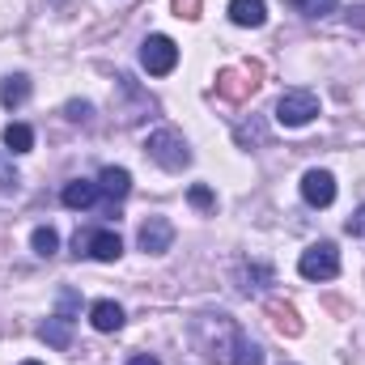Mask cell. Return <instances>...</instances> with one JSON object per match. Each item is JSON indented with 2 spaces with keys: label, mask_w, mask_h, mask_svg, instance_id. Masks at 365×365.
I'll list each match as a JSON object with an SVG mask.
<instances>
[{
  "label": "cell",
  "mask_w": 365,
  "mask_h": 365,
  "mask_svg": "<svg viewBox=\"0 0 365 365\" xmlns=\"http://www.w3.org/2000/svg\"><path fill=\"white\" fill-rule=\"evenodd\" d=\"M195 344L208 361L221 365H264V353L255 340L242 336V327L230 314H200L195 319Z\"/></svg>",
  "instance_id": "obj_1"
},
{
  "label": "cell",
  "mask_w": 365,
  "mask_h": 365,
  "mask_svg": "<svg viewBox=\"0 0 365 365\" xmlns=\"http://www.w3.org/2000/svg\"><path fill=\"white\" fill-rule=\"evenodd\" d=\"M145 153H149L162 170H170V175H179V170L191 166V149H187V140H182L175 128H158V132H149Z\"/></svg>",
  "instance_id": "obj_2"
},
{
  "label": "cell",
  "mask_w": 365,
  "mask_h": 365,
  "mask_svg": "<svg viewBox=\"0 0 365 365\" xmlns=\"http://www.w3.org/2000/svg\"><path fill=\"white\" fill-rule=\"evenodd\" d=\"M259 77H264V64H247V68H221L217 73V93L225 102H247L251 93L259 90Z\"/></svg>",
  "instance_id": "obj_3"
},
{
  "label": "cell",
  "mask_w": 365,
  "mask_h": 365,
  "mask_svg": "<svg viewBox=\"0 0 365 365\" xmlns=\"http://www.w3.org/2000/svg\"><path fill=\"white\" fill-rule=\"evenodd\" d=\"M314 115H319V98L310 90H289L276 102V123L280 128H306Z\"/></svg>",
  "instance_id": "obj_4"
},
{
  "label": "cell",
  "mask_w": 365,
  "mask_h": 365,
  "mask_svg": "<svg viewBox=\"0 0 365 365\" xmlns=\"http://www.w3.org/2000/svg\"><path fill=\"white\" fill-rule=\"evenodd\" d=\"M175 64H179V47H175V38H166V34H149V38L140 43V68H145L149 77H166V73H175Z\"/></svg>",
  "instance_id": "obj_5"
},
{
  "label": "cell",
  "mask_w": 365,
  "mask_h": 365,
  "mask_svg": "<svg viewBox=\"0 0 365 365\" xmlns=\"http://www.w3.org/2000/svg\"><path fill=\"white\" fill-rule=\"evenodd\" d=\"M297 272L306 276V280H331V276H340V251H336V242L306 247L302 259H297Z\"/></svg>",
  "instance_id": "obj_6"
},
{
  "label": "cell",
  "mask_w": 365,
  "mask_h": 365,
  "mask_svg": "<svg viewBox=\"0 0 365 365\" xmlns=\"http://www.w3.org/2000/svg\"><path fill=\"white\" fill-rule=\"evenodd\" d=\"M73 251L77 255H90L98 264H115L123 255V242H119L115 230H90V234H77L73 238Z\"/></svg>",
  "instance_id": "obj_7"
},
{
  "label": "cell",
  "mask_w": 365,
  "mask_h": 365,
  "mask_svg": "<svg viewBox=\"0 0 365 365\" xmlns=\"http://www.w3.org/2000/svg\"><path fill=\"white\" fill-rule=\"evenodd\" d=\"M302 200H306L310 208L336 204V179H331L327 170H306V175H302Z\"/></svg>",
  "instance_id": "obj_8"
},
{
  "label": "cell",
  "mask_w": 365,
  "mask_h": 365,
  "mask_svg": "<svg viewBox=\"0 0 365 365\" xmlns=\"http://www.w3.org/2000/svg\"><path fill=\"white\" fill-rule=\"evenodd\" d=\"M170 242H175V225H170L166 217H149V221L140 225V251H145V255H166Z\"/></svg>",
  "instance_id": "obj_9"
},
{
  "label": "cell",
  "mask_w": 365,
  "mask_h": 365,
  "mask_svg": "<svg viewBox=\"0 0 365 365\" xmlns=\"http://www.w3.org/2000/svg\"><path fill=\"white\" fill-rule=\"evenodd\" d=\"M230 21L247 26V30H259L268 21V0H230Z\"/></svg>",
  "instance_id": "obj_10"
},
{
  "label": "cell",
  "mask_w": 365,
  "mask_h": 365,
  "mask_svg": "<svg viewBox=\"0 0 365 365\" xmlns=\"http://www.w3.org/2000/svg\"><path fill=\"white\" fill-rule=\"evenodd\" d=\"M102 195V187L98 182H90V179H73V182H64V191H60V200H64V208H90L93 200Z\"/></svg>",
  "instance_id": "obj_11"
},
{
  "label": "cell",
  "mask_w": 365,
  "mask_h": 365,
  "mask_svg": "<svg viewBox=\"0 0 365 365\" xmlns=\"http://www.w3.org/2000/svg\"><path fill=\"white\" fill-rule=\"evenodd\" d=\"M90 323H93V331H119V327H123V306L110 302V297L93 302L90 306Z\"/></svg>",
  "instance_id": "obj_12"
},
{
  "label": "cell",
  "mask_w": 365,
  "mask_h": 365,
  "mask_svg": "<svg viewBox=\"0 0 365 365\" xmlns=\"http://www.w3.org/2000/svg\"><path fill=\"white\" fill-rule=\"evenodd\" d=\"M268 319H272V327L280 336H289V340L302 336V314H297L289 302H268Z\"/></svg>",
  "instance_id": "obj_13"
},
{
  "label": "cell",
  "mask_w": 365,
  "mask_h": 365,
  "mask_svg": "<svg viewBox=\"0 0 365 365\" xmlns=\"http://www.w3.org/2000/svg\"><path fill=\"white\" fill-rule=\"evenodd\" d=\"M38 336H43V344H51V349H68V344H73V319H68V314H56V319H47V323L38 327Z\"/></svg>",
  "instance_id": "obj_14"
},
{
  "label": "cell",
  "mask_w": 365,
  "mask_h": 365,
  "mask_svg": "<svg viewBox=\"0 0 365 365\" xmlns=\"http://www.w3.org/2000/svg\"><path fill=\"white\" fill-rule=\"evenodd\" d=\"M98 187H102V195H110V200H123V195L132 191V175H128L123 166H106V170L98 175Z\"/></svg>",
  "instance_id": "obj_15"
},
{
  "label": "cell",
  "mask_w": 365,
  "mask_h": 365,
  "mask_svg": "<svg viewBox=\"0 0 365 365\" xmlns=\"http://www.w3.org/2000/svg\"><path fill=\"white\" fill-rule=\"evenodd\" d=\"M0 140H4V149L17 158V153H30L34 149V128L30 123H9L4 132H0Z\"/></svg>",
  "instance_id": "obj_16"
},
{
  "label": "cell",
  "mask_w": 365,
  "mask_h": 365,
  "mask_svg": "<svg viewBox=\"0 0 365 365\" xmlns=\"http://www.w3.org/2000/svg\"><path fill=\"white\" fill-rule=\"evenodd\" d=\"M26 98H30V77H26V73H13V77H4V81H0V102H4L9 110H13V106H21Z\"/></svg>",
  "instance_id": "obj_17"
},
{
  "label": "cell",
  "mask_w": 365,
  "mask_h": 365,
  "mask_svg": "<svg viewBox=\"0 0 365 365\" xmlns=\"http://www.w3.org/2000/svg\"><path fill=\"white\" fill-rule=\"evenodd\" d=\"M30 242H34V255H43V259H51V255L60 251V234H56L51 225H38V230L30 234Z\"/></svg>",
  "instance_id": "obj_18"
},
{
  "label": "cell",
  "mask_w": 365,
  "mask_h": 365,
  "mask_svg": "<svg viewBox=\"0 0 365 365\" xmlns=\"http://www.w3.org/2000/svg\"><path fill=\"white\" fill-rule=\"evenodd\" d=\"M302 17H327V13H336V4L340 0H289Z\"/></svg>",
  "instance_id": "obj_19"
},
{
  "label": "cell",
  "mask_w": 365,
  "mask_h": 365,
  "mask_svg": "<svg viewBox=\"0 0 365 365\" xmlns=\"http://www.w3.org/2000/svg\"><path fill=\"white\" fill-rule=\"evenodd\" d=\"M187 200H191L195 208H204V212H208V208H217V195H212V187H204V182H195V187L187 191Z\"/></svg>",
  "instance_id": "obj_20"
},
{
  "label": "cell",
  "mask_w": 365,
  "mask_h": 365,
  "mask_svg": "<svg viewBox=\"0 0 365 365\" xmlns=\"http://www.w3.org/2000/svg\"><path fill=\"white\" fill-rule=\"evenodd\" d=\"M200 9H204V0H175V17H187V21H195Z\"/></svg>",
  "instance_id": "obj_21"
},
{
  "label": "cell",
  "mask_w": 365,
  "mask_h": 365,
  "mask_svg": "<svg viewBox=\"0 0 365 365\" xmlns=\"http://www.w3.org/2000/svg\"><path fill=\"white\" fill-rule=\"evenodd\" d=\"M64 110H68V119H73V123H86V119H90V102H68V106H64Z\"/></svg>",
  "instance_id": "obj_22"
},
{
  "label": "cell",
  "mask_w": 365,
  "mask_h": 365,
  "mask_svg": "<svg viewBox=\"0 0 365 365\" xmlns=\"http://www.w3.org/2000/svg\"><path fill=\"white\" fill-rule=\"evenodd\" d=\"M344 230H349L353 238H365V204L353 212V217H349V225H344Z\"/></svg>",
  "instance_id": "obj_23"
},
{
  "label": "cell",
  "mask_w": 365,
  "mask_h": 365,
  "mask_svg": "<svg viewBox=\"0 0 365 365\" xmlns=\"http://www.w3.org/2000/svg\"><path fill=\"white\" fill-rule=\"evenodd\" d=\"M0 187H4V191H13V187H17V175H13V170H4V166H0Z\"/></svg>",
  "instance_id": "obj_24"
},
{
  "label": "cell",
  "mask_w": 365,
  "mask_h": 365,
  "mask_svg": "<svg viewBox=\"0 0 365 365\" xmlns=\"http://www.w3.org/2000/svg\"><path fill=\"white\" fill-rule=\"evenodd\" d=\"M128 365H162V361H158V357H149V353H140V357H132Z\"/></svg>",
  "instance_id": "obj_25"
},
{
  "label": "cell",
  "mask_w": 365,
  "mask_h": 365,
  "mask_svg": "<svg viewBox=\"0 0 365 365\" xmlns=\"http://www.w3.org/2000/svg\"><path fill=\"white\" fill-rule=\"evenodd\" d=\"M21 365H43V361H21Z\"/></svg>",
  "instance_id": "obj_26"
}]
</instances>
